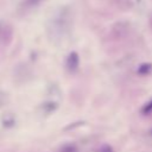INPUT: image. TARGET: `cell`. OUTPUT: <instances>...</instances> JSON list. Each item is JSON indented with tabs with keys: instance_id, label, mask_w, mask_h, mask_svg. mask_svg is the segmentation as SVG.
Here are the masks:
<instances>
[{
	"instance_id": "obj_1",
	"label": "cell",
	"mask_w": 152,
	"mask_h": 152,
	"mask_svg": "<svg viewBox=\"0 0 152 152\" xmlns=\"http://www.w3.org/2000/svg\"><path fill=\"white\" fill-rule=\"evenodd\" d=\"M78 66H80V57H78V53L75 52V51H72L66 57L65 68H66V70L70 74H74V72H76L78 70Z\"/></svg>"
},
{
	"instance_id": "obj_2",
	"label": "cell",
	"mask_w": 152,
	"mask_h": 152,
	"mask_svg": "<svg viewBox=\"0 0 152 152\" xmlns=\"http://www.w3.org/2000/svg\"><path fill=\"white\" fill-rule=\"evenodd\" d=\"M151 72H152V64L151 63H142L137 69V74H139L141 76H147Z\"/></svg>"
},
{
	"instance_id": "obj_3",
	"label": "cell",
	"mask_w": 152,
	"mask_h": 152,
	"mask_svg": "<svg viewBox=\"0 0 152 152\" xmlns=\"http://www.w3.org/2000/svg\"><path fill=\"white\" fill-rule=\"evenodd\" d=\"M57 152H80L78 151V147L76 144L74 142H66L64 145H62Z\"/></svg>"
},
{
	"instance_id": "obj_4",
	"label": "cell",
	"mask_w": 152,
	"mask_h": 152,
	"mask_svg": "<svg viewBox=\"0 0 152 152\" xmlns=\"http://www.w3.org/2000/svg\"><path fill=\"white\" fill-rule=\"evenodd\" d=\"M151 112H152V100L148 101L147 103H145V104L142 106V108H141V113H142L144 115H147V114H150Z\"/></svg>"
},
{
	"instance_id": "obj_5",
	"label": "cell",
	"mask_w": 152,
	"mask_h": 152,
	"mask_svg": "<svg viewBox=\"0 0 152 152\" xmlns=\"http://www.w3.org/2000/svg\"><path fill=\"white\" fill-rule=\"evenodd\" d=\"M99 152H114V150H113V147H112L110 145L104 144V145H102V146L99 148Z\"/></svg>"
}]
</instances>
